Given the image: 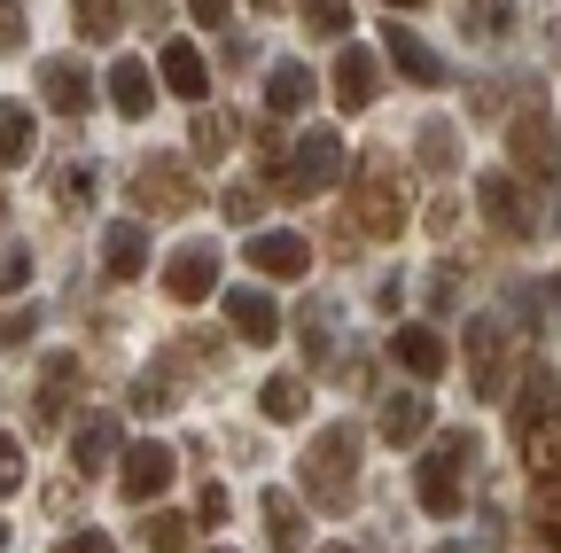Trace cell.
I'll return each instance as SVG.
<instances>
[{
	"label": "cell",
	"mask_w": 561,
	"mask_h": 553,
	"mask_svg": "<svg viewBox=\"0 0 561 553\" xmlns=\"http://www.w3.org/2000/svg\"><path fill=\"white\" fill-rule=\"evenodd\" d=\"M483 460V437L476 429H445L430 452H421V468H413V499H421V515H437V522H453L460 507H468V468Z\"/></svg>",
	"instance_id": "1"
},
{
	"label": "cell",
	"mask_w": 561,
	"mask_h": 553,
	"mask_svg": "<svg viewBox=\"0 0 561 553\" xmlns=\"http://www.w3.org/2000/svg\"><path fill=\"white\" fill-rule=\"evenodd\" d=\"M305 499L312 507H328V515H343L351 507V492H359V429L351 422H335V429H320L312 445H305Z\"/></svg>",
	"instance_id": "2"
},
{
	"label": "cell",
	"mask_w": 561,
	"mask_h": 553,
	"mask_svg": "<svg viewBox=\"0 0 561 553\" xmlns=\"http://www.w3.org/2000/svg\"><path fill=\"white\" fill-rule=\"evenodd\" d=\"M351 219H359L367 242L405 234V172H398L390 157H367V164H359V187H351Z\"/></svg>",
	"instance_id": "3"
},
{
	"label": "cell",
	"mask_w": 561,
	"mask_h": 553,
	"mask_svg": "<svg viewBox=\"0 0 561 553\" xmlns=\"http://www.w3.org/2000/svg\"><path fill=\"white\" fill-rule=\"evenodd\" d=\"M343 164H351V157H343V133H328V125H312V133H305V141L289 149V164H265V172H273V187H280V195H289V203H305V195H320V187H335V180H343Z\"/></svg>",
	"instance_id": "4"
},
{
	"label": "cell",
	"mask_w": 561,
	"mask_h": 553,
	"mask_svg": "<svg viewBox=\"0 0 561 553\" xmlns=\"http://www.w3.org/2000/svg\"><path fill=\"white\" fill-rule=\"evenodd\" d=\"M133 203L157 211V219H187V211H203V187H195V172L180 157H149L133 172Z\"/></svg>",
	"instance_id": "5"
},
{
	"label": "cell",
	"mask_w": 561,
	"mask_h": 553,
	"mask_svg": "<svg viewBox=\"0 0 561 553\" xmlns=\"http://www.w3.org/2000/svg\"><path fill=\"white\" fill-rule=\"evenodd\" d=\"M507 157H515V172H538V180L561 172V125H553L546 102L515 110V125H507Z\"/></svg>",
	"instance_id": "6"
},
{
	"label": "cell",
	"mask_w": 561,
	"mask_h": 553,
	"mask_svg": "<svg viewBox=\"0 0 561 553\" xmlns=\"http://www.w3.org/2000/svg\"><path fill=\"white\" fill-rule=\"evenodd\" d=\"M219 242H180L172 257H164V297L172 304H203L210 289H219Z\"/></svg>",
	"instance_id": "7"
},
{
	"label": "cell",
	"mask_w": 561,
	"mask_h": 553,
	"mask_svg": "<svg viewBox=\"0 0 561 553\" xmlns=\"http://www.w3.org/2000/svg\"><path fill=\"white\" fill-rule=\"evenodd\" d=\"M468 375H476V398H483V405L507 398V327L491 320V312L468 320Z\"/></svg>",
	"instance_id": "8"
},
{
	"label": "cell",
	"mask_w": 561,
	"mask_h": 553,
	"mask_svg": "<svg viewBox=\"0 0 561 553\" xmlns=\"http://www.w3.org/2000/svg\"><path fill=\"white\" fill-rule=\"evenodd\" d=\"M172 475H180V460H172V445H157V437H149V445H133V452H125V468H117V492H125L133 507H149V499L164 492V483H172Z\"/></svg>",
	"instance_id": "9"
},
{
	"label": "cell",
	"mask_w": 561,
	"mask_h": 553,
	"mask_svg": "<svg viewBox=\"0 0 561 553\" xmlns=\"http://www.w3.org/2000/svg\"><path fill=\"white\" fill-rule=\"evenodd\" d=\"M507 422H515V437H523V445L553 429V367H546V359H530V367H523V382H515V405H507Z\"/></svg>",
	"instance_id": "10"
},
{
	"label": "cell",
	"mask_w": 561,
	"mask_h": 553,
	"mask_svg": "<svg viewBox=\"0 0 561 553\" xmlns=\"http://www.w3.org/2000/svg\"><path fill=\"white\" fill-rule=\"evenodd\" d=\"M250 265L265 273V281H305V273H312V242L289 234V227H265V234H250Z\"/></svg>",
	"instance_id": "11"
},
{
	"label": "cell",
	"mask_w": 561,
	"mask_h": 553,
	"mask_svg": "<svg viewBox=\"0 0 561 553\" xmlns=\"http://www.w3.org/2000/svg\"><path fill=\"white\" fill-rule=\"evenodd\" d=\"M79 359L70 352H55L47 367H39V390H32V429H62V413H70V390H79Z\"/></svg>",
	"instance_id": "12"
},
{
	"label": "cell",
	"mask_w": 561,
	"mask_h": 553,
	"mask_svg": "<svg viewBox=\"0 0 561 553\" xmlns=\"http://www.w3.org/2000/svg\"><path fill=\"white\" fill-rule=\"evenodd\" d=\"M476 203H483V219L500 227V234H538V219H530L515 172H483V180H476Z\"/></svg>",
	"instance_id": "13"
},
{
	"label": "cell",
	"mask_w": 561,
	"mask_h": 553,
	"mask_svg": "<svg viewBox=\"0 0 561 553\" xmlns=\"http://www.w3.org/2000/svg\"><path fill=\"white\" fill-rule=\"evenodd\" d=\"M39 94H47V110H55V117H87V102H94V79H87V62L55 55V62H39Z\"/></svg>",
	"instance_id": "14"
},
{
	"label": "cell",
	"mask_w": 561,
	"mask_h": 553,
	"mask_svg": "<svg viewBox=\"0 0 561 553\" xmlns=\"http://www.w3.org/2000/svg\"><path fill=\"white\" fill-rule=\"evenodd\" d=\"M140 265H149V219H110L102 273H110V281H140Z\"/></svg>",
	"instance_id": "15"
},
{
	"label": "cell",
	"mask_w": 561,
	"mask_h": 553,
	"mask_svg": "<svg viewBox=\"0 0 561 553\" xmlns=\"http://www.w3.org/2000/svg\"><path fill=\"white\" fill-rule=\"evenodd\" d=\"M390 359H398L413 382H437V375H445V335L421 327V320H405V327L390 335Z\"/></svg>",
	"instance_id": "16"
},
{
	"label": "cell",
	"mask_w": 561,
	"mask_h": 553,
	"mask_svg": "<svg viewBox=\"0 0 561 553\" xmlns=\"http://www.w3.org/2000/svg\"><path fill=\"white\" fill-rule=\"evenodd\" d=\"M430 422H437V405L421 398V390H390L382 398V445H421Z\"/></svg>",
	"instance_id": "17"
},
{
	"label": "cell",
	"mask_w": 561,
	"mask_h": 553,
	"mask_svg": "<svg viewBox=\"0 0 561 553\" xmlns=\"http://www.w3.org/2000/svg\"><path fill=\"white\" fill-rule=\"evenodd\" d=\"M375 94H382V71H375V55L343 39V55H335V102H343V110H367Z\"/></svg>",
	"instance_id": "18"
},
{
	"label": "cell",
	"mask_w": 561,
	"mask_h": 553,
	"mask_svg": "<svg viewBox=\"0 0 561 553\" xmlns=\"http://www.w3.org/2000/svg\"><path fill=\"white\" fill-rule=\"evenodd\" d=\"M530 445H538V530L561 553V445L553 437H530Z\"/></svg>",
	"instance_id": "19"
},
{
	"label": "cell",
	"mask_w": 561,
	"mask_h": 553,
	"mask_svg": "<svg viewBox=\"0 0 561 553\" xmlns=\"http://www.w3.org/2000/svg\"><path fill=\"white\" fill-rule=\"evenodd\" d=\"M390 62H398L413 87H445V55L421 39V32H405V24H390Z\"/></svg>",
	"instance_id": "20"
},
{
	"label": "cell",
	"mask_w": 561,
	"mask_h": 553,
	"mask_svg": "<svg viewBox=\"0 0 561 553\" xmlns=\"http://www.w3.org/2000/svg\"><path fill=\"white\" fill-rule=\"evenodd\" d=\"M110 102H117V117H149L157 110V79H149V62H140V55L110 62Z\"/></svg>",
	"instance_id": "21"
},
{
	"label": "cell",
	"mask_w": 561,
	"mask_h": 553,
	"mask_svg": "<svg viewBox=\"0 0 561 553\" xmlns=\"http://www.w3.org/2000/svg\"><path fill=\"white\" fill-rule=\"evenodd\" d=\"M227 320H234L242 343H273V335H280V312H273V297H257V289H227Z\"/></svg>",
	"instance_id": "22"
},
{
	"label": "cell",
	"mask_w": 561,
	"mask_h": 553,
	"mask_svg": "<svg viewBox=\"0 0 561 553\" xmlns=\"http://www.w3.org/2000/svg\"><path fill=\"white\" fill-rule=\"evenodd\" d=\"M157 71H164V87H172V94H187V102H203V94H210V71H203V55H195L187 39H164Z\"/></svg>",
	"instance_id": "23"
},
{
	"label": "cell",
	"mask_w": 561,
	"mask_h": 553,
	"mask_svg": "<svg viewBox=\"0 0 561 553\" xmlns=\"http://www.w3.org/2000/svg\"><path fill=\"white\" fill-rule=\"evenodd\" d=\"M305 102H312V71H305V62H273V71H265V110L297 117Z\"/></svg>",
	"instance_id": "24"
},
{
	"label": "cell",
	"mask_w": 561,
	"mask_h": 553,
	"mask_svg": "<svg viewBox=\"0 0 561 553\" xmlns=\"http://www.w3.org/2000/svg\"><path fill=\"white\" fill-rule=\"evenodd\" d=\"M70 460H79L87 475L117 460V413H94V422H79V437H70Z\"/></svg>",
	"instance_id": "25"
},
{
	"label": "cell",
	"mask_w": 561,
	"mask_h": 553,
	"mask_svg": "<svg viewBox=\"0 0 561 553\" xmlns=\"http://www.w3.org/2000/svg\"><path fill=\"white\" fill-rule=\"evenodd\" d=\"M305 405H312L305 375H273V382L257 390V413H265V422H305Z\"/></svg>",
	"instance_id": "26"
},
{
	"label": "cell",
	"mask_w": 561,
	"mask_h": 553,
	"mask_svg": "<svg viewBox=\"0 0 561 553\" xmlns=\"http://www.w3.org/2000/svg\"><path fill=\"white\" fill-rule=\"evenodd\" d=\"M265 538H273V553H297L305 545V507L289 492H265Z\"/></svg>",
	"instance_id": "27"
},
{
	"label": "cell",
	"mask_w": 561,
	"mask_h": 553,
	"mask_svg": "<svg viewBox=\"0 0 561 553\" xmlns=\"http://www.w3.org/2000/svg\"><path fill=\"white\" fill-rule=\"evenodd\" d=\"M32 164V110L24 102H0V172Z\"/></svg>",
	"instance_id": "28"
},
{
	"label": "cell",
	"mask_w": 561,
	"mask_h": 553,
	"mask_svg": "<svg viewBox=\"0 0 561 553\" xmlns=\"http://www.w3.org/2000/svg\"><path fill=\"white\" fill-rule=\"evenodd\" d=\"M234 141H242L234 110H203V102H195V157H227Z\"/></svg>",
	"instance_id": "29"
},
{
	"label": "cell",
	"mask_w": 561,
	"mask_h": 553,
	"mask_svg": "<svg viewBox=\"0 0 561 553\" xmlns=\"http://www.w3.org/2000/svg\"><path fill=\"white\" fill-rule=\"evenodd\" d=\"M468 39H483V47H500L507 32H515V9H507V0H468Z\"/></svg>",
	"instance_id": "30"
},
{
	"label": "cell",
	"mask_w": 561,
	"mask_h": 553,
	"mask_svg": "<svg viewBox=\"0 0 561 553\" xmlns=\"http://www.w3.org/2000/svg\"><path fill=\"white\" fill-rule=\"evenodd\" d=\"M70 16H79L87 39H117L125 32V0H70Z\"/></svg>",
	"instance_id": "31"
},
{
	"label": "cell",
	"mask_w": 561,
	"mask_h": 553,
	"mask_svg": "<svg viewBox=\"0 0 561 553\" xmlns=\"http://www.w3.org/2000/svg\"><path fill=\"white\" fill-rule=\"evenodd\" d=\"M297 16H305L312 39H335V47H343V32H351V0H305Z\"/></svg>",
	"instance_id": "32"
},
{
	"label": "cell",
	"mask_w": 561,
	"mask_h": 553,
	"mask_svg": "<svg viewBox=\"0 0 561 553\" xmlns=\"http://www.w3.org/2000/svg\"><path fill=\"white\" fill-rule=\"evenodd\" d=\"M413 149H421V157H413L421 172H437V180H445V172H453V125H445V117H430V125H421V141H413Z\"/></svg>",
	"instance_id": "33"
},
{
	"label": "cell",
	"mask_w": 561,
	"mask_h": 553,
	"mask_svg": "<svg viewBox=\"0 0 561 553\" xmlns=\"http://www.w3.org/2000/svg\"><path fill=\"white\" fill-rule=\"evenodd\" d=\"M187 515H149V522H140V545H149V553H187Z\"/></svg>",
	"instance_id": "34"
},
{
	"label": "cell",
	"mask_w": 561,
	"mask_h": 553,
	"mask_svg": "<svg viewBox=\"0 0 561 553\" xmlns=\"http://www.w3.org/2000/svg\"><path fill=\"white\" fill-rule=\"evenodd\" d=\"M94 164H62V180H55V203H62V211H87V203H94Z\"/></svg>",
	"instance_id": "35"
},
{
	"label": "cell",
	"mask_w": 561,
	"mask_h": 553,
	"mask_svg": "<svg viewBox=\"0 0 561 553\" xmlns=\"http://www.w3.org/2000/svg\"><path fill=\"white\" fill-rule=\"evenodd\" d=\"M172 398H180V390H172V367H149V375L133 382V405H140V413H172Z\"/></svg>",
	"instance_id": "36"
},
{
	"label": "cell",
	"mask_w": 561,
	"mask_h": 553,
	"mask_svg": "<svg viewBox=\"0 0 561 553\" xmlns=\"http://www.w3.org/2000/svg\"><path fill=\"white\" fill-rule=\"evenodd\" d=\"M32 281V242H9V250H0V297H16Z\"/></svg>",
	"instance_id": "37"
},
{
	"label": "cell",
	"mask_w": 561,
	"mask_h": 553,
	"mask_svg": "<svg viewBox=\"0 0 561 553\" xmlns=\"http://www.w3.org/2000/svg\"><path fill=\"white\" fill-rule=\"evenodd\" d=\"M305 359H312V367H335V343H328V312H320V304L305 312Z\"/></svg>",
	"instance_id": "38"
},
{
	"label": "cell",
	"mask_w": 561,
	"mask_h": 553,
	"mask_svg": "<svg viewBox=\"0 0 561 553\" xmlns=\"http://www.w3.org/2000/svg\"><path fill=\"white\" fill-rule=\"evenodd\" d=\"M32 335H39V304H16L0 320V343H16V352H32Z\"/></svg>",
	"instance_id": "39"
},
{
	"label": "cell",
	"mask_w": 561,
	"mask_h": 553,
	"mask_svg": "<svg viewBox=\"0 0 561 553\" xmlns=\"http://www.w3.org/2000/svg\"><path fill=\"white\" fill-rule=\"evenodd\" d=\"M187 16H195L203 32H227V16H234V0H187Z\"/></svg>",
	"instance_id": "40"
},
{
	"label": "cell",
	"mask_w": 561,
	"mask_h": 553,
	"mask_svg": "<svg viewBox=\"0 0 561 553\" xmlns=\"http://www.w3.org/2000/svg\"><path fill=\"white\" fill-rule=\"evenodd\" d=\"M24 483V452H16V437H0V499H9Z\"/></svg>",
	"instance_id": "41"
},
{
	"label": "cell",
	"mask_w": 561,
	"mask_h": 553,
	"mask_svg": "<svg viewBox=\"0 0 561 553\" xmlns=\"http://www.w3.org/2000/svg\"><path fill=\"white\" fill-rule=\"evenodd\" d=\"M16 47H24V9L0 0V55H16Z\"/></svg>",
	"instance_id": "42"
},
{
	"label": "cell",
	"mask_w": 561,
	"mask_h": 553,
	"mask_svg": "<svg viewBox=\"0 0 561 553\" xmlns=\"http://www.w3.org/2000/svg\"><path fill=\"white\" fill-rule=\"evenodd\" d=\"M55 553H117V545H110V530H70Z\"/></svg>",
	"instance_id": "43"
},
{
	"label": "cell",
	"mask_w": 561,
	"mask_h": 553,
	"mask_svg": "<svg viewBox=\"0 0 561 553\" xmlns=\"http://www.w3.org/2000/svg\"><path fill=\"white\" fill-rule=\"evenodd\" d=\"M227 211L234 219H257V187H227Z\"/></svg>",
	"instance_id": "44"
},
{
	"label": "cell",
	"mask_w": 561,
	"mask_h": 553,
	"mask_svg": "<svg viewBox=\"0 0 561 553\" xmlns=\"http://www.w3.org/2000/svg\"><path fill=\"white\" fill-rule=\"evenodd\" d=\"M320 553H351V545H320Z\"/></svg>",
	"instance_id": "45"
},
{
	"label": "cell",
	"mask_w": 561,
	"mask_h": 553,
	"mask_svg": "<svg viewBox=\"0 0 561 553\" xmlns=\"http://www.w3.org/2000/svg\"><path fill=\"white\" fill-rule=\"evenodd\" d=\"M0 219H9V195H0Z\"/></svg>",
	"instance_id": "46"
},
{
	"label": "cell",
	"mask_w": 561,
	"mask_h": 553,
	"mask_svg": "<svg viewBox=\"0 0 561 553\" xmlns=\"http://www.w3.org/2000/svg\"><path fill=\"white\" fill-rule=\"evenodd\" d=\"M0 545H9V522H0Z\"/></svg>",
	"instance_id": "47"
},
{
	"label": "cell",
	"mask_w": 561,
	"mask_h": 553,
	"mask_svg": "<svg viewBox=\"0 0 561 553\" xmlns=\"http://www.w3.org/2000/svg\"><path fill=\"white\" fill-rule=\"evenodd\" d=\"M250 9H273V0H250Z\"/></svg>",
	"instance_id": "48"
},
{
	"label": "cell",
	"mask_w": 561,
	"mask_h": 553,
	"mask_svg": "<svg viewBox=\"0 0 561 553\" xmlns=\"http://www.w3.org/2000/svg\"><path fill=\"white\" fill-rule=\"evenodd\" d=\"M210 553H234V545H210Z\"/></svg>",
	"instance_id": "49"
}]
</instances>
